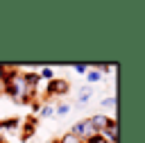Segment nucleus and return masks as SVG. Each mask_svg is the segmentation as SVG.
Listing matches in <instances>:
<instances>
[{
	"label": "nucleus",
	"mask_w": 145,
	"mask_h": 143,
	"mask_svg": "<svg viewBox=\"0 0 145 143\" xmlns=\"http://www.w3.org/2000/svg\"><path fill=\"white\" fill-rule=\"evenodd\" d=\"M84 143H109V141H106V138H102L100 134H93V136H91V138H86Z\"/></svg>",
	"instance_id": "f8f14e48"
},
{
	"label": "nucleus",
	"mask_w": 145,
	"mask_h": 143,
	"mask_svg": "<svg viewBox=\"0 0 145 143\" xmlns=\"http://www.w3.org/2000/svg\"><path fill=\"white\" fill-rule=\"evenodd\" d=\"M91 125H93V129L100 134V132L109 125V116H106V113H95V116H91Z\"/></svg>",
	"instance_id": "20e7f679"
},
{
	"label": "nucleus",
	"mask_w": 145,
	"mask_h": 143,
	"mask_svg": "<svg viewBox=\"0 0 145 143\" xmlns=\"http://www.w3.org/2000/svg\"><path fill=\"white\" fill-rule=\"evenodd\" d=\"M34 127H36V116H27V120H25V125H23L20 138H23V141H29L32 134H34Z\"/></svg>",
	"instance_id": "39448f33"
},
{
	"label": "nucleus",
	"mask_w": 145,
	"mask_h": 143,
	"mask_svg": "<svg viewBox=\"0 0 145 143\" xmlns=\"http://www.w3.org/2000/svg\"><path fill=\"white\" fill-rule=\"evenodd\" d=\"M54 111H57V113H59V116H66V113H68V111H70V107H68V104H59V107H57V109H54Z\"/></svg>",
	"instance_id": "4468645a"
},
{
	"label": "nucleus",
	"mask_w": 145,
	"mask_h": 143,
	"mask_svg": "<svg viewBox=\"0 0 145 143\" xmlns=\"http://www.w3.org/2000/svg\"><path fill=\"white\" fill-rule=\"evenodd\" d=\"M86 79H88V84H91V82H97V79H102V73H100L97 68H88V70H86Z\"/></svg>",
	"instance_id": "6e6552de"
},
{
	"label": "nucleus",
	"mask_w": 145,
	"mask_h": 143,
	"mask_svg": "<svg viewBox=\"0 0 145 143\" xmlns=\"http://www.w3.org/2000/svg\"><path fill=\"white\" fill-rule=\"evenodd\" d=\"M72 70H75V73H79V75H86L88 66H86V64H72Z\"/></svg>",
	"instance_id": "9b49d317"
},
{
	"label": "nucleus",
	"mask_w": 145,
	"mask_h": 143,
	"mask_svg": "<svg viewBox=\"0 0 145 143\" xmlns=\"http://www.w3.org/2000/svg\"><path fill=\"white\" fill-rule=\"evenodd\" d=\"M91 93H93V91H91V86H88V84H86V86H82V89H79V98H77V102H79V104H84V102H88V98H91Z\"/></svg>",
	"instance_id": "0eeeda50"
},
{
	"label": "nucleus",
	"mask_w": 145,
	"mask_h": 143,
	"mask_svg": "<svg viewBox=\"0 0 145 143\" xmlns=\"http://www.w3.org/2000/svg\"><path fill=\"white\" fill-rule=\"evenodd\" d=\"M54 113V107H50V104H45V107H41V118H50Z\"/></svg>",
	"instance_id": "9d476101"
},
{
	"label": "nucleus",
	"mask_w": 145,
	"mask_h": 143,
	"mask_svg": "<svg viewBox=\"0 0 145 143\" xmlns=\"http://www.w3.org/2000/svg\"><path fill=\"white\" fill-rule=\"evenodd\" d=\"M100 136L106 138L109 143H118V123H116V118H109V125L100 132Z\"/></svg>",
	"instance_id": "7ed1b4c3"
},
{
	"label": "nucleus",
	"mask_w": 145,
	"mask_h": 143,
	"mask_svg": "<svg viewBox=\"0 0 145 143\" xmlns=\"http://www.w3.org/2000/svg\"><path fill=\"white\" fill-rule=\"evenodd\" d=\"M66 93H70V82L68 79L54 77V79L48 82V91H45L48 98H52V95H66Z\"/></svg>",
	"instance_id": "f03ea898"
},
{
	"label": "nucleus",
	"mask_w": 145,
	"mask_h": 143,
	"mask_svg": "<svg viewBox=\"0 0 145 143\" xmlns=\"http://www.w3.org/2000/svg\"><path fill=\"white\" fill-rule=\"evenodd\" d=\"M18 118H5L0 120V129H18Z\"/></svg>",
	"instance_id": "423d86ee"
},
{
	"label": "nucleus",
	"mask_w": 145,
	"mask_h": 143,
	"mask_svg": "<svg viewBox=\"0 0 145 143\" xmlns=\"http://www.w3.org/2000/svg\"><path fill=\"white\" fill-rule=\"evenodd\" d=\"M102 107H116V95H109L102 100Z\"/></svg>",
	"instance_id": "ddd939ff"
},
{
	"label": "nucleus",
	"mask_w": 145,
	"mask_h": 143,
	"mask_svg": "<svg viewBox=\"0 0 145 143\" xmlns=\"http://www.w3.org/2000/svg\"><path fill=\"white\" fill-rule=\"evenodd\" d=\"M70 134H75L79 141H86V138H91V136H93V134H97V132L93 129L91 118H82V120H77V123L70 127Z\"/></svg>",
	"instance_id": "f257e3e1"
},
{
	"label": "nucleus",
	"mask_w": 145,
	"mask_h": 143,
	"mask_svg": "<svg viewBox=\"0 0 145 143\" xmlns=\"http://www.w3.org/2000/svg\"><path fill=\"white\" fill-rule=\"evenodd\" d=\"M39 77H41V79H48V82H50V79H54V70H52L50 66H43V68H41V73H39Z\"/></svg>",
	"instance_id": "1a4fd4ad"
}]
</instances>
